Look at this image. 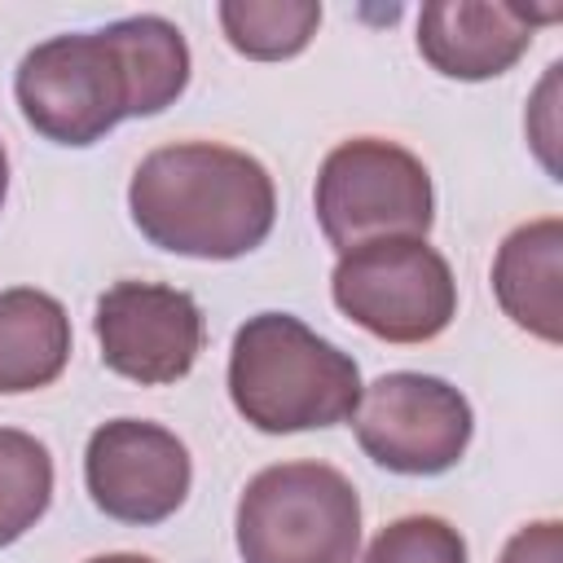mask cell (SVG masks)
<instances>
[{"label":"cell","mask_w":563,"mask_h":563,"mask_svg":"<svg viewBox=\"0 0 563 563\" xmlns=\"http://www.w3.org/2000/svg\"><path fill=\"white\" fill-rule=\"evenodd\" d=\"M189 84V44L176 22L132 13L101 31L35 44L13 75L22 119L53 145H97L123 119L167 110Z\"/></svg>","instance_id":"cell-1"},{"label":"cell","mask_w":563,"mask_h":563,"mask_svg":"<svg viewBox=\"0 0 563 563\" xmlns=\"http://www.w3.org/2000/svg\"><path fill=\"white\" fill-rule=\"evenodd\" d=\"M128 211L158 251L238 260L273 233L277 189L268 167L246 150L176 141L141 158L128 185Z\"/></svg>","instance_id":"cell-2"},{"label":"cell","mask_w":563,"mask_h":563,"mask_svg":"<svg viewBox=\"0 0 563 563\" xmlns=\"http://www.w3.org/2000/svg\"><path fill=\"white\" fill-rule=\"evenodd\" d=\"M229 400L264 435L339 427L361 405V365L290 312H255L229 347Z\"/></svg>","instance_id":"cell-3"},{"label":"cell","mask_w":563,"mask_h":563,"mask_svg":"<svg viewBox=\"0 0 563 563\" xmlns=\"http://www.w3.org/2000/svg\"><path fill=\"white\" fill-rule=\"evenodd\" d=\"M233 537L242 563H356L361 497L325 462H277L246 479Z\"/></svg>","instance_id":"cell-4"},{"label":"cell","mask_w":563,"mask_h":563,"mask_svg":"<svg viewBox=\"0 0 563 563\" xmlns=\"http://www.w3.org/2000/svg\"><path fill=\"white\" fill-rule=\"evenodd\" d=\"M312 207L339 255L378 238H427L435 220L431 172L387 136L339 141L321 158Z\"/></svg>","instance_id":"cell-5"},{"label":"cell","mask_w":563,"mask_h":563,"mask_svg":"<svg viewBox=\"0 0 563 563\" xmlns=\"http://www.w3.org/2000/svg\"><path fill=\"white\" fill-rule=\"evenodd\" d=\"M334 308L387 343H427L457 317V282L427 238H378L339 255Z\"/></svg>","instance_id":"cell-6"},{"label":"cell","mask_w":563,"mask_h":563,"mask_svg":"<svg viewBox=\"0 0 563 563\" xmlns=\"http://www.w3.org/2000/svg\"><path fill=\"white\" fill-rule=\"evenodd\" d=\"M356 444L369 462L396 475H444L471 444L475 413L471 400L435 378L396 369L361 387V405L352 413Z\"/></svg>","instance_id":"cell-7"},{"label":"cell","mask_w":563,"mask_h":563,"mask_svg":"<svg viewBox=\"0 0 563 563\" xmlns=\"http://www.w3.org/2000/svg\"><path fill=\"white\" fill-rule=\"evenodd\" d=\"M84 484L101 515L150 528L185 506L194 462L176 431L150 418H110L88 435Z\"/></svg>","instance_id":"cell-8"},{"label":"cell","mask_w":563,"mask_h":563,"mask_svg":"<svg viewBox=\"0 0 563 563\" xmlns=\"http://www.w3.org/2000/svg\"><path fill=\"white\" fill-rule=\"evenodd\" d=\"M92 330L106 369L141 387L185 378L202 352V308L163 282H114L97 299Z\"/></svg>","instance_id":"cell-9"},{"label":"cell","mask_w":563,"mask_h":563,"mask_svg":"<svg viewBox=\"0 0 563 563\" xmlns=\"http://www.w3.org/2000/svg\"><path fill=\"white\" fill-rule=\"evenodd\" d=\"M554 13L559 9L528 13L519 4L488 0H431L418 13V53L449 79H493L528 53L537 22H550Z\"/></svg>","instance_id":"cell-10"},{"label":"cell","mask_w":563,"mask_h":563,"mask_svg":"<svg viewBox=\"0 0 563 563\" xmlns=\"http://www.w3.org/2000/svg\"><path fill=\"white\" fill-rule=\"evenodd\" d=\"M559 282H563V220L559 216L528 220L501 238L497 260H493V295L501 312L519 330L537 334L541 343L563 339Z\"/></svg>","instance_id":"cell-11"},{"label":"cell","mask_w":563,"mask_h":563,"mask_svg":"<svg viewBox=\"0 0 563 563\" xmlns=\"http://www.w3.org/2000/svg\"><path fill=\"white\" fill-rule=\"evenodd\" d=\"M70 361V317L35 286L0 290V396L40 391Z\"/></svg>","instance_id":"cell-12"},{"label":"cell","mask_w":563,"mask_h":563,"mask_svg":"<svg viewBox=\"0 0 563 563\" xmlns=\"http://www.w3.org/2000/svg\"><path fill=\"white\" fill-rule=\"evenodd\" d=\"M224 40L251 62H286L321 26L317 0H224L216 9Z\"/></svg>","instance_id":"cell-13"},{"label":"cell","mask_w":563,"mask_h":563,"mask_svg":"<svg viewBox=\"0 0 563 563\" xmlns=\"http://www.w3.org/2000/svg\"><path fill=\"white\" fill-rule=\"evenodd\" d=\"M53 501V457L44 440L0 427V545L26 537Z\"/></svg>","instance_id":"cell-14"},{"label":"cell","mask_w":563,"mask_h":563,"mask_svg":"<svg viewBox=\"0 0 563 563\" xmlns=\"http://www.w3.org/2000/svg\"><path fill=\"white\" fill-rule=\"evenodd\" d=\"M361 563H466V541L440 515H400L369 541Z\"/></svg>","instance_id":"cell-15"},{"label":"cell","mask_w":563,"mask_h":563,"mask_svg":"<svg viewBox=\"0 0 563 563\" xmlns=\"http://www.w3.org/2000/svg\"><path fill=\"white\" fill-rule=\"evenodd\" d=\"M497 563H563V523L559 519H532L523 523Z\"/></svg>","instance_id":"cell-16"},{"label":"cell","mask_w":563,"mask_h":563,"mask_svg":"<svg viewBox=\"0 0 563 563\" xmlns=\"http://www.w3.org/2000/svg\"><path fill=\"white\" fill-rule=\"evenodd\" d=\"M88 563H154V559L150 554H97Z\"/></svg>","instance_id":"cell-17"},{"label":"cell","mask_w":563,"mask_h":563,"mask_svg":"<svg viewBox=\"0 0 563 563\" xmlns=\"http://www.w3.org/2000/svg\"><path fill=\"white\" fill-rule=\"evenodd\" d=\"M4 194H9V158H4V145H0V207H4Z\"/></svg>","instance_id":"cell-18"}]
</instances>
